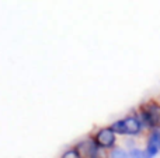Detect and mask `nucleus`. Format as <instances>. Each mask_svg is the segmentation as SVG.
I'll return each instance as SVG.
<instances>
[{"mask_svg":"<svg viewBox=\"0 0 160 158\" xmlns=\"http://www.w3.org/2000/svg\"><path fill=\"white\" fill-rule=\"evenodd\" d=\"M117 134H129V136H136L142 132L143 123H142L141 118L138 116H127L124 119L115 120L112 125L110 126Z\"/></svg>","mask_w":160,"mask_h":158,"instance_id":"f257e3e1","label":"nucleus"},{"mask_svg":"<svg viewBox=\"0 0 160 158\" xmlns=\"http://www.w3.org/2000/svg\"><path fill=\"white\" fill-rule=\"evenodd\" d=\"M139 118H141L143 126H146V128H160V105L155 101H149V102L143 104L141 106Z\"/></svg>","mask_w":160,"mask_h":158,"instance_id":"f03ea898","label":"nucleus"},{"mask_svg":"<svg viewBox=\"0 0 160 158\" xmlns=\"http://www.w3.org/2000/svg\"><path fill=\"white\" fill-rule=\"evenodd\" d=\"M76 150L79 151L82 158H101L102 157V150L94 139H87L83 140L76 144Z\"/></svg>","mask_w":160,"mask_h":158,"instance_id":"7ed1b4c3","label":"nucleus"},{"mask_svg":"<svg viewBox=\"0 0 160 158\" xmlns=\"http://www.w3.org/2000/svg\"><path fill=\"white\" fill-rule=\"evenodd\" d=\"M160 153V128H153L148 137L146 148L143 150L145 158H155Z\"/></svg>","mask_w":160,"mask_h":158,"instance_id":"20e7f679","label":"nucleus"},{"mask_svg":"<svg viewBox=\"0 0 160 158\" xmlns=\"http://www.w3.org/2000/svg\"><path fill=\"white\" fill-rule=\"evenodd\" d=\"M115 134L117 133L111 128H102L94 134V140H96L97 144L101 148H104V150H107V148H114L115 140H117Z\"/></svg>","mask_w":160,"mask_h":158,"instance_id":"39448f33","label":"nucleus"},{"mask_svg":"<svg viewBox=\"0 0 160 158\" xmlns=\"http://www.w3.org/2000/svg\"><path fill=\"white\" fill-rule=\"evenodd\" d=\"M110 158H129V153H127L124 148H112Z\"/></svg>","mask_w":160,"mask_h":158,"instance_id":"423d86ee","label":"nucleus"},{"mask_svg":"<svg viewBox=\"0 0 160 158\" xmlns=\"http://www.w3.org/2000/svg\"><path fill=\"white\" fill-rule=\"evenodd\" d=\"M61 158H82V157H80L79 151L76 150V147H73V148H69V150L65 151Z\"/></svg>","mask_w":160,"mask_h":158,"instance_id":"0eeeda50","label":"nucleus"},{"mask_svg":"<svg viewBox=\"0 0 160 158\" xmlns=\"http://www.w3.org/2000/svg\"><path fill=\"white\" fill-rule=\"evenodd\" d=\"M129 158H145L143 157V151L139 148H132L129 151Z\"/></svg>","mask_w":160,"mask_h":158,"instance_id":"6e6552de","label":"nucleus"}]
</instances>
